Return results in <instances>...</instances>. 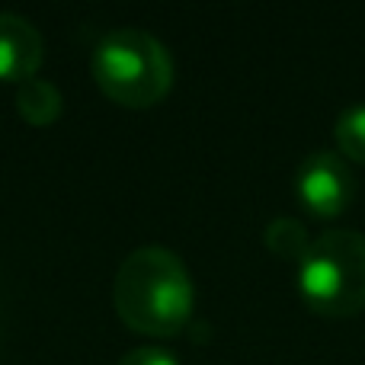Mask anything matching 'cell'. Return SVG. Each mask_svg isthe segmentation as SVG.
Instances as JSON below:
<instances>
[{"instance_id": "6da1fadb", "label": "cell", "mask_w": 365, "mask_h": 365, "mask_svg": "<svg viewBox=\"0 0 365 365\" xmlns=\"http://www.w3.org/2000/svg\"><path fill=\"white\" fill-rule=\"evenodd\" d=\"M119 317L145 336H177L195 304L186 263L167 247H138L119 263L113 285Z\"/></svg>"}, {"instance_id": "7a4b0ae2", "label": "cell", "mask_w": 365, "mask_h": 365, "mask_svg": "<svg viewBox=\"0 0 365 365\" xmlns=\"http://www.w3.org/2000/svg\"><path fill=\"white\" fill-rule=\"evenodd\" d=\"M93 77L109 100L132 109L160 103L173 87L170 51L138 26L109 29L93 48Z\"/></svg>"}, {"instance_id": "3957f363", "label": "cell", "mask_w": 365, "mask_h": 365, "mask_svg": "<svg viewBox=\"0 0 365 365\" xmlns=\"http://www.w3.org/2000/svg\"><path fill=\"white\" fill-rule=\"evenodd\" d=\"M298 269L302 298L324 317H353L365 308V237L327 231L311 244Z\"/></svg>"}, {"instance_id": "277c9868", "label": "cell", "mask_w": 365, "mask_h": 365, "mask_svg": "<svg viewBox=\"0 0 365 365\" xmlns=\"http://www.w3.org/2000/svg\"><path fill=\"white\" fill-rule=\"evenodd\" d=\"M295 192L311 215H317V218H336V215H343L349 208V202H353L356 177L343 154L314 151L298 167Z\"/></svg>"}, {"instance_id": "5b68a950", "label": "cell", "mask_w": 365, "mask_h": 365, "mask_svg": "<svg viewBox=\"0 0 365 365\" xmlns=\"http://www.w3.org/2000/svg\"><path fill=\"white\" fill-rule=\"evenodd\" d=\"M45 58L42 36L26 16L0 13V77L4 81H29Z\"/></svg>"}, {"instance_id": "8992f818", "label": "cell", "mask_w": 365, "mask_h": 365, "mask_svg": "<svg viewBox=\"0 0 365 365\" xmlns=\"http://www.w3.org/2000/svg\"><path fill=\"white\" fill-rule=\"evenodd\" d=\"M61 106H64L61 90L51 81L29 77V81H23L16 87V113L36 128L51 125V122L61 115Z\"/></svg>"}, {"instance_id": "52a82bcc", "label": "cell", "mask_w": 365, "mask_h": 365, "mask_svg": "<svg viewBox=\"0 0 365 365\" xmlns=\"http://www.w3.org/2000/svg\"><path fill=\"white\" fill-rule=\"evenodd\" d=\"M266 247H269L272 257L279 259H292V263H302L308 257L311 244L314 240L308 237V227L302 225L298 218H276L266 225V234H263Z\"/></svg>"}, {"instance_id": "ba28073f", "label": "cell", "mask_w": 365, "mask_h": 365, "mask_svg": "<svg viewBox=\"0 0 365 365\" xmlns=\"http://www.w3.org/2000/svg\"><path fill=\"white\" fill-rule=\"evenodd\" d=\"M336 145H340L343 158L365 164V106H353L336 119Z\"/></svg>"}, {"instance_id": "9c48e42d", "label": "cell", "mask_w": 365, "mask_h": 365, "mask_svg": "<svg viewBox=\"0 0 365 365\" xmlns=\"http://www.w3.org/2000/svg\"><path fill=\"white\" fill-rule=\"evenodd\" d=\"M119 365H177L167 349H158V346H138L132 353H125L119 359Z\"/></svg>"}]
</instances>
